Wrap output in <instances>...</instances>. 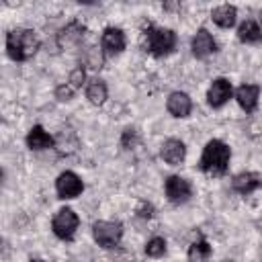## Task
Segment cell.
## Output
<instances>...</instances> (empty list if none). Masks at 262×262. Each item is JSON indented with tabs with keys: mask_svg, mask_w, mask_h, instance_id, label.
<instances>
[{
	"mask_svg": "<svg viewBox=\"0 0 262 262\" xmlns=\"http://www.w3.org/2000/svg\"><path fill=\"white\" fill-rule=\"evenodd\" d=\"M229 158H231L229 145L223 143L221 139H211V141L205 145V149H203L199 168H201L205 174L221 176V174H225V170H227V166H229Z\"/></svg>",
	"mask_w": 262,
	"mask_h": 262,
	"instance_id": "cell-1",
	"label": "cell"
},
{
	"mask_svg": "<svg viewBox=\"0 0 262 262\" xmlns=\"http://www.w3.org/2000/svg\"><path fill=\"white\" fill-rule=\"evenodd\" d=\"M39 49V37L31 29H14L6 35V51L14 61H27Z\"/></svg>",
	"mask_w": 262,
	"mask_h": 262,
	"instance_id": "cell-2",
	"label": "cell"
},
{
	"mask_svg": "<svg viewBox=\"0 0 262 262\" xmlns=\"http://www.w3.org/2000/svg\"><path fill=\"white\" fill-rule=\"evenodd\" d=\"M145 47L151 55L164 57L172 53L176 47V33L170 29H160V27H149L145 31Z\"/></svg>",
	"mask_w": 262,
	"mask_h": 262,
	"instance_id": "cell-3",
	"label": "cell"
},
{
	"mask_svg": "<svg viewBox=\"0 0 262 262\" xmlns=\"http://www.w3.org/2000/svg\"><path fill=\"white\" fill-rule=\"evenodd\" d=\"M92 235L98 242V246L115 248L123 237V225L119 221H96L92 225Z\"/></svg>",
	"mask_w": 262,
	"mask_h": 262,
	"instance_id": "cell-4",
	"label": "cell"
},
{
	"mask_svg": "<svg viewBox=\"0 0 262 262\" xmlns=\"http://www.w3.org/2000/svg\"><path fill=\"white\" fill-rule=\"evenodd\" d=\"M78 215L72 211V209H59L51 221V227H53V233L59 237V239H72L76 229H78Z\"/></svg>",
	"mask_w": 262,
	"mask_h": 262,
	"instance_id": "cell-5",
	"label": "cell"
},
{
	"mask_svg": "<svg viewBox=\"0 0 262 262\" xmlns=\"http://www.w3.org/2000/svg\"><path fill=\"white\" fill-rule=\"evenodd\" d=\"M55 190H57L59 199H74V196H78L84 190V182L80 180L78 174H74V172L68 170V172H61L57 176Z\"/></svg>",
	"mask_w": 262,
	"mask_h": 262,
	"instance_id": "cell-6",
	"label": "cell"
},
{
	"mask_svg": "<svg viewBox=\"0 0 262 262\" xmlns=\"http://www.w3.org/2000/svg\"><path fill=\"white\" fill-rule=\"evenodd\" d=\"M192 194V186L186 178L182 176H170L166 180V196L170 203L174 205H180V203H186Z\"/></svg>",
	"mask_w": 262,
	"mask_h": 262,
	"instance_id": "cell-7",
	"label": "cell"
},
{
	"mask_svg": "<svg viewBox=\"0 0 262 262\" xmlns=\"http://www.w3.org/2000/svg\"><path fill=\"white\" fill-rule=\"evenodd\" d=\"M229 98H231V82H229L227 78H217V80H213V84L209 86V92H207V102H209L213 108H219V106H223Z\"/></svg>",
	"mask_w": 262,
	"mask_h": 262,
	"instance_id": "cell-8",
	"label": "cell"
},
{
	"mask_svg": "<svg viewBox=\"0 0 262 262\" xmlns=\"http://www.w3.org/2000/svg\"><path fill=\"white\" fill-rule=\"evenodd\" d=\"M190 47H192V55L203 59V57H209L211 53L217 51V43L215 39L211 37V33L207 29H199L190 41Z\"/></svg>",
	"mask_w": 262,
	"mask_h": 262,
	"instance_id": "cell-9",
	"label": "cell"
},
{
	"mask_svg": "<svg viewBox=\"0 0 262 262\" xmlns=\"http://www.w3.org/2000/svg\"><path fill=\"white\" fill-rule=\"evenodd\" d=\"M100 45L104 49L106 55H117L125 49V35L121 29H115V27H108L104 29L102 33V39H100Z\"/></svg>",
	"mask_w": 262,
	"mask_h": 262,
	"instance_id": "cell-10",
	"label": "cell"
},
{
	"mask_svg": "<svg viewBox=\"0 0 262 262\" xmlns=\"http://www.w3.org/2000/svg\"><path fill=\"white\" fill-rule=\"evenodd\" d=\"M258 96H260V88L256 84H242L237 90H235V100L237 104L246 111V113H252L258 104Z\"/></svg>",
	"mask_w": 262,
	"mask_h": 262,
	"instance_id": "cell-11",
	"label": "cell"
},
{
	"mask_svg": "<svg viewBox=\"0 0 262 262\" xmlns=\"http://www.w3.org/2000/svg\"><path fill=\"white\" fill-rule=\"evenodd\" d=\"M260 186H262V178L258 174H254V172H239L231 180V188L235 192H239V194H250Z\"/></svg>",
	"mask_w": 262,
	"mask_h": 262,
	"instance_id": "cell-12",
	"label": "cell"
},
{
	"mask_svg": "<svg viewBox=\"0 0 262 262\" xmlns=\"http://www.w3.org/2000/svg\"><path fill=\"white\" fill-rule=\"evenodd\" d=\"M168 111L170 115L174 117H188L190 108H192V102H190V96L186 92H172L168 96Z\"/></svg>",
	"mask_w": 262,
	"mask_h": 262,
	"instance_id": "cell-13",
	"label": "cell"
},
{
	"mask_svg": "<svg viewBox=\"0 0 262 262\" xmlns=\"http://www.w3.org/2000/svg\"><path fill=\"white\" fill-rule=\"evenodd\" d=\"M184 156H186V147H184V143L180 139H166L164 141V145H162L164 162L176 166V164H180L184 160Z\"/></svg>",
	"mask_w": 262,
	"mask_h": 262,
	"instance_id": "cell-14",
	"label": "cell"
},
{
	"mask_svg": "<svg viewBox=\"0 0 262 262\" xmlns=\"http://www.w3.org/2000/svg\"><path fill=\"white\" fill-rule=\"evenodd\" d=\"M27 145L31 149H47V147H53V137L41 125H35L27 133Z\"/></svg>",
	"mask_w": 262,
	"mask_h": 262,
	"instance_id": "cell-15",
	"label": "cell"
},
{
	"mask_svg": "<svg viewBox=\"0 0 262 262\" xmlns=\"http://www.w3.org/2000/svg\"><path fill=\"white\" fill-rule=\"evenodd\" d=\"M235 16H237V10H235V6H229V4H221V6L213 8V12H211L213 23L217 27H221V29L233 27L235 25Z\"/></svg>",
	"mask_w": 262,
	"mask_h": 262,
	"instance_id": "cell-16",
	"label": "cell"
},
{
	"mask_svg": "<svg viewBox=\"0 0 262 262\" xmlns=\"http://www.w3.org/2000/svg\"><path fill=\"white\" fill-rule=\"evenodd\" d=\"M237 37H239V41H244V43H258V41L262 39V29H260L254 20H246V23L239 25Z\"/></svg>",
	"mask_w": 262,
	"mask_h": 262,
	"instance_id": "cell-17",
	"label": "cell"
},
{
	"mask_svg": "<svg viewBox=\"0 0 262 262\" xmlns=\"http://www.w3.org/2000/svg\"><path fill=\"white\" fill-rule=\"evenodd\" d=\"M209 256H211V246L205 239L190 244V248H188V260L190 262H207Z\"/></svg>",
	"mask_w": 262,
	"mask_h": 262,
	"instance_id": "cell-18",
	"label": "cell"
},
{
	"mask_svg": "<svg viewBox=\"0 0 262 262\" xmlns=\"http://www.w3.org/2000/svg\"><path fill=\"white\" fill-rule=\"evenodd\" d=\"M86 96L92 104H102L106 100V84L102 80H92L86 88Z\"/></svg>",
	"mask_w": 262,
	"mask_h": 262,
	"instance_id": "cell-19",
	"label": "cell"
},
{
	"mask_svg": "<svg viewBox=\"0 0 262 262\" xmlns=\"http://www.w3.org/2000/svg\"><path fill=\"white\" fill-rule=\"evenodd\" d=\"M145 252H147V256H154V258L162 256V254L166 252V242H164V237H151V239L147 242V246H145Z\"/></svg>",
	"mask_w": 262,
	"mask_h": 262,
	"instance_id": "cell-20",
	"label": "cell"
},
{
	"mask_svg": "<svg viewBox=\"0 0 262 262\" xmlns=\"http://www.w3.org/2000/svg\"><path fill=\"white\" fill-rule=\"evenodd\" d=\"M82 82H84V70H82V68H76V70L70 74V80H68V84H70L74 90H78V88L82 86Z\"/></svg>",
	"mask_w": 262,
	"mask_h": 262,
	"instance_id": "cell-21",
	"label": "cell"
},
{
	"mask_svg": "<svg viewBox=\"0 0 262 262\" xmlns=\"http://www.w3.org/2000/svg\"><path fill=\"white\" fill-rule=\"evenodd\" d=\"M135 141H137V131L135 129H125V133H123V139H121V143H123V147L125 149H131L133 145H135Z\"/></svg>",
	"mask_w": 262,
	"mask_h": 262,
	"instance_id": "cell-22",
	"label": "cell"
},
{
	"mask_svg": "<svg viewBox=\"0 0 262 262\" xmlns=\"http://www.w3.org/2000/svg\"><path fill=\"white\" fill-rule=\"evenodd\" d=\"M74 92H76V90H74L70 84H63V86H59V88L55 90V96H57L59 100H70V98L74 96Z\"/></svg>",
	"mask_w": 262,
	"mask_h": 262,
	"instance_id": "cell-23",
	"label": "cell"
},
{
	"mask_svg": "<svg viewBox=\"0 0 262 262\" xmlns=\"http://www.w3.org/2000/svg\"><path fill=\"white\" fill-rule=\"evenodd\" d=\"M137 215L143 217V219H149V217L154 215V207H151L149 203H139V207H137Z\"/></svg>",
	"mask_w": 262,
	"mask_h": 262,
	"instance_id": "cell-24",
	"label": "cell"
},
{
	"mask_svg": "<svg viewBox=\"0 0 262 262\" xmlns=\"http://www.w3.org/2000/svg\"><path fill=\"white\" fill-rule=\"evenodd\" d=\"M31 262H43V260H31Z\"/></svg>",
	"mask_w": 262,
	"mask_h": 262,
	"instance_id": "cell-25",
	"label": "cell"
},
{
	"mask_svg": "<svg viewBox=\"0 0 262 262\" xmlns=\"http://www.w3.org/2000/svg\"><path fill=\"white\" fill-rule=\"evenodd\" d=\"M260 20H262V14H260Z\"/></svg>",
	"mask_w": 262,
	"mask_h": 262,
	"instance_id": "cell-26",
	"label": "cell"
}]
</instances>
